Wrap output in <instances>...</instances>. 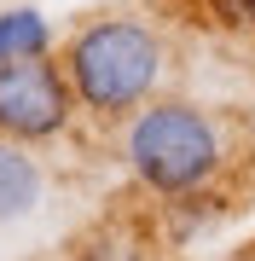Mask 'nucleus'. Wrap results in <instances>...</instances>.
Here are the masks:
<instances>
[{"label": "nucleus", "mask_w": 255, "mask_h": 261, "mask_svg": "<svg viewBox=\"0 0 255 261\" xmlns=\"http://www.w3.org/2000/svg\"><path fill=\"white\" fill-rule=\"evenodd\" d=\"M168 70V47L139 18H93L64 41V75L76 87V105L99 122L145 111Z\"/></svg>", "instance_id": "f257e3e1"}, {"label": "nucleus", "mask_w": 255, "mask_h": 261, "mask_svg": "<svg viewBox=\"0 0 255 261\" xmlns=\"http://www.w3.org/2000/svg\"><path fill=\"white\" fill-rule=\"evenodd\" d=\"M215 12H220L226 23H249V29H255V0H215Z\"/></svg>", "instance_id": "0eeeda50"}, {"label": "nucleus", "mask_w": 255, "mask_h": 261, "mask_svg": "<svg viewBox=\"0 0 255 261\" xmlns=\"http://www.w3.org/2000/svg\"><path fill=\"white\" fill-rule=\"evenodd\" d=\"M232 261H255V244H249V250H238V255H232Z\"/></svg>", "instance_id": "6e6552de"}, {"label": "nucleus", "mask_w": 255, "mask_h": 261, "mask_svg": "<svg viewBox=\"0 0 255 261\" xmlns=\"http://www.w3.org/2000/svg\"><path fill=\"white\" fill-rule=\"evenodd\" d=\"M76 111V87L52 58H18V64H0V140H52L70 128Z\"/></svg>", "instance_id": "7ed1b4c3"}, {"label": "nucleus", "mask_w": 255, "mask_h": 261, "mask_svg": "<svg viewBox=\"0 0 255 261\" xmlns=\"http://www.w3.org/2000/svg\"><path fill=\"white\" fill-rule=\"evenodd\" d=\"M41 186H47L41 163L29 157L18 140H0V226L23 221V215L41 203Z\"/></svg>", "instance_id": "20e7f679"}, {"label": "nucleus", "mask_w": 255, "mask_h": 261, "mask_svg": "<svg viewBox=\"0 0 255 261\" xmlns=\"http://www.w3.org/2000/svg\"><path fill=\"white\" fill-rule=\"evenodd\" d=\"M122 157L151 192L191 197V192H209L215 174L226 168V134L209 111L186 99H151L145 111L128 116Z\"/></svg>", "instance_id": "f03ea898"}, {"label": "nucleus", "mask_w": 255, "mask_h": 261, "mask_svg": "<svg viewBox=\"0 0 255 261\" xmlns=\"http://www.w3.org/2000/svg\"><path fill=\"white\" fill-rule=\"evenodd\" d=\"M249 128H255V116H249Z\"/></svg>", "instance_id": "1a4fd4ad"}, {"label": "nucleus", "mask_w": 255, "mask_h": 261, "mask_svg": "<svg viewBox=\"0 0 255 261\" xmlns=\"http://www.w3.org/2000/svg\"><path fill=\"white\" fill-rule=\"evenodd\" d=\"M81 261H151V250H145V238H139L133 221H104V226L87 232Z\"/></svg>", "instance_id": "423d86ee"}, {"label": "nucleus", "mask_w": 255, "mask_h": 261, "mask_svg": "<svg viewBox=\"0 0 255 261\" xmlns=\"http://www.w3.org/2000/svg\"><path fill=\"white\" fill-rule=\"evenodd\" d=\"M52 53V23L35 6H6L0 12V64L18 58H47Z\"/></svg>", "instance_id": "39448f33"}]
</instances>
